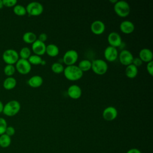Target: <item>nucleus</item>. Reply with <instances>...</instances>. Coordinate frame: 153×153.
Masks as SVG:
<instances>
[{"label":"nucleus","mask_w":153,"mask_h":153,"mask_svg":"<svg viewBox=\"0 0 153 153\" xmlns=\"http://www.w3.org/2000/svg\"><path fill=\"white\" fill-rule=\"evenodd\" d=\"M65 77L69 81H77L81 79L83 75V72L78 66L74 65L66 66L63 71Z\"/></svg>","instance_id":"1"},{"label":"nucleus","mask_w":153,"mask_h":153,"mask_svg":"<svg viewBox=\"0 0 153 153\" xmlns=\"http://www.w3.org/2000/svg\"><path fill=\"white\" fill-rule=\"evenodd\" d=\"M20 108V103L17 100H11L4 105L2 112L7 117H13L19 113Z\"/></svg>","instance_id":"2"},{"label":"nucleus","mask_w":153,"mask_h":153,"mask_svg":"<svg viewBox=\"0 0 153 153\" xmlns=\"http://www.w3.org/2000/svg\"><path fill=\"white\" fill-rule=\"evenodd\" d=\"M114 10L117 16L121 17L128 16L130 13V7L125 1H117L114 5Z\"/></svg>","instance_id":"3"},{"label":"nucleus","mask_w":153,"mask_h":153,"mask_svg":"<svg viewBox=\"0 0 153 153\" xmlns=\"http://www.w3.org/2000/svg\"><path fill=\"white\" fill-rule=\"evenodd\" d=\"M91 69L96 74L102 75L107 72L108 65L104 60L97 59L91 62Z\"/></svg>","instance_id":"4"},{"label":"nucleus","mask_w":153,"mask_h":153,"mask_svg":"<svg viewBox=\"0 0 153 153\" xmlns=\"http://www.w3.org/2000/svg\"><path fill=\"white\" fill-rule=\"evenodd\" d=\"M3 61L7 65H13L16 63L19 58V53L13 49H7L5 50L2 56Z\"/></svg>","instance_id":"5"},{"label":"nucleus","mask_w":153,"mask_h":153,"mask_svg":"<svg viewBox=\"0 0 153 153\" xmlns=\"http://www.w3.org/2000/svg\"><path fill=\"white\" fill-rule=\"evenodd\" d=\"M27 13L31 16H40L44 11L43 5L38 2L33 1L29 3L26 7Z\"/></svg>","instance_id":"6"},{"label":"nucleus","mask_w":153,"mask_h":153,"mask_svg":"<svg viewBox=\"0 0 153 153\" xmlns=\"http://www.w3.org/2000/svg\"><path fill=\"white\" fill-rule=\"evenodd\" d=\"M16 70L20 74L26 75L29 74L32 69L31 65L27 60L19 59L16 63Z\"/></svg>","instance_id":"7"},{"label":"nucleus","mask_w":153,"mask_h":153,"mask_svg":"<svg viewBox=\"0 0 153 153\" xmlns=\"http://www.w3.org/2000/svg\"><path fill=\"white\" fill-rule=\"evenodd\" d=\"M78 54L75 50H69L66 51L63 57V62L66 66L74 65L77 62Z\"/></svg>","instance_id":"8"},{"label":"nucleus","mask_w":153,"mask_h":153,"mask_svg":"<svg viewBox=\"0 0 153 153\" xmlns=\"http://www.w3.org/2000/svg\"><path fill=\"white\" fill-rule=\"evenodd\" d=\"M118 57L120 63L126 66L131 64L134 58L132 53L128 50H123L118 54Z\"/></svg>","instance_id":"9"},{"label":"nucleus","mask_w":153,"mask_h":153,"mask_svg":"<svg viewBox=\"0 0 153 153\" xmlns=\"http://www.w3.org/2000/svg\"><path fill=\"white\" fill-rule=\"evenodd\" d=\"M118 115L117 109L112 106H108L104 109L102 112V117L103 119L108 121L114 120Z\"/></svg>","instance_id":"10"},{"label":"nucleus","mask_w":153,"mask_h":153,"mask_svg":"<svg viewBox=\"0 0 153 153\" xmlns=\"http://www.w3.org/2000/svg\"><path fill=\"white\" fill-rule=\"evenodd\" d=\"M108 42L109 46L117 48L122 44V38L120 35L116 32H112L108 35Z\"/></svg>","instance_id":"11"},{"label":"nucleus","mask_w":153,"mask_h":153,"mask_svg":"<svg viewBox=\"0 0 153 153\" xmlns=\"http://www.w3.org/2000/svg\"><path fill=\"white\" fill-rule=\"evenodd\" d=\"M103 55L107 61L112 62L116 60L118 58V52L117 48L109 45L105 49Z\"/></svg>","instance_id":"12"},{"label":"nucleus","mask_w":153,"mask_h":153,"mask_svg":"<svg viewBox=\"0 0 153 153\" xmlns=\"http://www.w3.org/2000/svg\"><path fill=\"white\" fill-rule=\"evenodd\" d=\"M90 29L94 34L99 35L105 32V25L102 21L96 20L91 23L90 25Z\"/></svg>","instance_id":"13"},{"label":"nucleus","mask_w":153,"mask_h":153,"mask_svg":"<svg viewBox=\"0 0 153 153\" xmlns=\"http://www.w3.org/2000/svg\"><path fill=\"white\" fill-rule=\"evenodd\" d=\"M46 45L44 42L40 41L38 39L32 44V50L34 54L38 56H42L45 53Z\"/></svg>","instance_id":"14"},{"label":"nucleus","mask_w":153,"mask_h":153,"mask_svg":"<svg viewBox=\"0 0 153 153\" xmlns=\"http://www.w3.org/2000/svg\"><path fill=\"white\" fill-rule=\"evenodd\" d=\"M67 92L69 97L72 99H78L82 94V90L81 87L76 84L71 85L68 87Z\"/></svg>","instance_id":"15"},{"label":"nucleus","mask_w":153,"mask_h":153,"mask_svg":"<svg viewBox=\"0 0 153 153\" xmlns=\"http://www.w3.org/2000/svg\"><path fill=\"white\" fill-rule=\"evenodd\" d=\"M121 31L125 34L131 33L134 30V25L129 20H124L120 25Z\"/></svg>","instance_id":"16"},{"label":"nucleus","mask_w":153,"mask_h":153,"mask_svg":"<svg viewBox=\"0 0 153 153\" xmlns=\"http://www.w3.org/2000/svg\"><path fill=\"white\" fill-rule=\"evenodd\" d=\"M139 57L143 62L148 63L152 61V51L147 48H143L139 53Z\"/></svg>","instance_id":"17"},{"label":"nucleus","mask_w":153,"mask_h":153,"mask_svg":"<svg viewBox=\"0 0 153 153\" xmlns=\"http://www.w3.org/2000/svg\"><path fill=\"white\" fill-rule=\"evenodd\" d=\"M27 82L32 88H38L43 84V78L39 75H33L27 80Z\"/></svg>","instance_id":"18"},{"label":"nucleus","mask_w":153,"mask_h":153,"mask_svg":"<svg viewBox=\"0 0 153 153\" xmlns=\"http://www.w3.org/2000/svg\"><path fill=\"white\" fill-rule=\"evenodd\" d=\"M138 74V68L130 64L126 66L125 69V74L128 78H134Z\"/></svg>","instance_id":"19"},{"label":"nucleus","mask_w":153,"mask_h":153,"mask_svg":"<svg viewBox=\"0 0 153 153\" xmlns=\"http://www.w3.org/2000/svg\"><path fill=\"white\" fill-rule=\"evenodd\" d=\"M17 85V81L16 78L13 76L7 77L3 82V87L5 90H10L16 87Z\"/></svg>","instance_id":"20"},{"label":"nucleus","mask_w":153,"mask_h":153,"mask_svg":"<svg viewBox=\"0 0 153 153\" xmlns=\"http://www.w3.org/2000/svg\"><path fill=\"white\" fill-rule=\"evenodd\" d=\"M45 53L50 57H56L59 53V48L56 44H49L46 45Z\"/></svg>","instance_id":"21"},{"label":"nucleus","mask_w":153,"mask_h":153,"mask_svg":"<svg viewBox=\"0 0 153 153\" xmlns=\"http://www.w3.org/2000/svg\"><path fill=\"white\" fill-rule=\"evenodd\" d=\"M23 41L27 44H33L36 39V35L32 32H25L22 37Z\"/></svg>","instance_id":"22"},{"label":"nucleus","mask_w":153,"mask_h":153,"mask_svg":"<svg viewBox=\"0 0 153 153\" xmlns=\"http://www.w3.org/2000/svg\"><path fill=\"white\" fill-rule=\"evenodd\" d=\"M11 143V137L5 133L0 136V147L2 148H7L10 146Z\"/></svg>","instance_id":"23"},{"label":"nucleus","mask_w":153,"mask_h":153,"mask_svg":"<svg viewBox=\"0 0 153 153\" xmlns=\"http://www.w3.org/2000/svg\"><path fill=\"white\" fill-rule=\"evenodd\" d=\"M78 67L82 72L88 71L91 68V62L87 59L82 60L79 62Z\"/></svg>","instance_id":"24"},{"label":"nucleus","mask_w":153,"mask_h":153,"mask_svg":"<svg viewBox=\"0 0 153 153\" xmlns=\"http://www.w3.org/2000/svg\"><path fill=\"white\" fill-rule=\"evenodd\" d=\"M13 12L16 16H23L27 13L26 7L20 4H16L13 7Z\"/></svg>","instance_id":"25"},{"label":"nucleus","mask_w":153,"mask_h":153,"mask_svg":"<svg viewBox=\"0 0 153 153\" xmlns=\"http://www.w3.org/2000/svg\"><path fill=\"white\" fill-rule=\"evenodd\" d=\"M19 55L20 59L27 60L31 55V50L29 47H24L20 49Z\"/></svg>","instance_id":"26"},{"label":"nucleus","mask_w":153,"mask_h":153,"mask_svg":"<svg viewBox=\"0 0 153 153\" xmlns=\"http://www.w3.org/2000/svg\"><path fill=\"white\" fill-rule=\"evenodd\" d=\"M64 69H65V68H64L63 65L60 62H54L51 66V71L54 73L57 74H59L63 72Z\"/></svg>","instance_id":"27"},{"label":"nucleus","mask_w":153,"mask_h":153,"mask_svg":"<svg viewBox=\"0 0 153 153\" xmlns=\"http://www.w3.org/2000/svg\"><path fill=\"white\" fill-rule=\"evenodd\" d=\"M27 60L29 61V62L31 65H38L41 64L43 60L42 59L41 56L36 54H33V55H30V56L29 57Z\"/></svg>","instance_id":"28"},{"label":"nucleus","mask_w":153,"mask_h":153,"mask_svg":"<svg viewBox=\"0 0 153 153\" xmlns=\"http://www.w3.org/2000/svg\"><path fill=\"white\" fill-rule=\"evenodd\" d=\"M16 71V68L13 65H6L4 68V72L8 77L12 76L14 74Z\"/></svg>","instance_id":"29"},{"label":"nucleus","mask_w":153,"mask_h":153,"mask_svg":"<svg viewBox=\"0 0 153 153\" xmlns=\"http://www.w3.org/2000/svg\"><path fill=\"white\" fill-rule=\"evenodd\" d=\"M7 121L2 117H0V136L4 134L7 127Z\"/></svg>","instance_id":"30"},{"label":"nucleus","mask_w":153,"mask_h":153,"mask_svg":"<svg viewBox=\"0 0 153 153\" xmlns=\"http://www.w3.org/2000/svg\"><path fill=\"white\" fill-rule=\"evenodd\" d=\"M4 6L6 7H14L17 3L16 0H2Z\"/></svg>","instance_id":"31"},{"label":"nucleus","mask_w":153,"mask_h":153,"mask_svg":"<svg viewBox=\"0 0 153 153\" xmlns=\"http://www.w3.org/2000/svg\"><path fill=\"white\" fill-rule=\"evenodd\" d=\"M15 133H16L15 128L13 126H7L5 134H7L10 137H11L15 134Z\"/></svg>","instance_id":"32"},{"label":"nucleus","mask_w":153,"mask_h":153,"mask_svg":"<svg viewBox=\"0 0 153 153\" xmlns=\"http://www.w3.org/2000/svg\"><path fill=\"white\" fill-rule=\"evenodd\" d=\"M143 63V62L141 60V59L139 57H134L132 61V63L133 65H134L135 66H136L137 68L140 66Z\"/></svg>","instance_id":"33"},{"label":"nucleus","mask_w":153,"mask_h":153,"mask_svg":"<svg viewBox=\"0 0 153 153\" xmlns=\"http://www.w3.org/2000/svg\"><path fill=\"white\" fill-rule=\"evenodd\" d=\"M146 71L150 75H153V62L151 61L147 63L146 65Z\"/></svg>","instance_id":"34"},{"label":"nucleus","mask_w":153,"mask_h":153,"mask_svg":"<svg viewBox=\"0 0 153 153\" xmlns=\"http://www.w3.org/2000/svg\"><path fill=\"white\" fill-rule=\"evenodd\" d=\"M47 39V35L45 33H41L38 36V40L44 42Z\"/></svg>","instance_id":"35"},{"label":"nucleus","mask_w":153,"mask_h":153,"mask_svg":"<svg viewBox=\"0 0 153 153\" xmlns=\"http://www.w3.org/2000/svg\"><path fill=\"white\" fill-rule=\"evenodd\" d=\"M126 153H142L141 151L137 148H131L128 149Z\"/></svg>","instance_id":"36"},{"label":"nucleus","mask_w":153,"mask_h":153,"mask_svg":"<svg viewBox=\"0 0 153 153\" xmlns=\"http://www.w3.org/2000/svg\"><path fill=\"white\" fill-rule=\"evenodd\" d=\"M4 104L0 100V113H2L3 111V109H4Z\"/></svg>","instance_id":"37"},{"label":"nucleus","mask_w":153,"mask_h":153,"mask_svg":"<svg viewBox=\"0 0 153 153\" xmlns=\"http://www.w3.org/2000/svg\"><path fill=\"white\" fill-rule=\"evenodd\" d=\"M4 7L3 3H2V0H0V9H2Z\"/></svg>","instance_id":"38"},{"label":"nucleus","mask_w":153,"mask_h":153,"mask_svg":"<svg viewBox=\"0 0 153 153\" xmlns=\"http://www.w3.org/2000/svg\"><path fill=\"white\" fill-rule=\"evenodd\" d=\"M117 0H109V2H111V3H114V4H115L117 2Z\"/></svg>","instance_id":"39"}]
</instances>
